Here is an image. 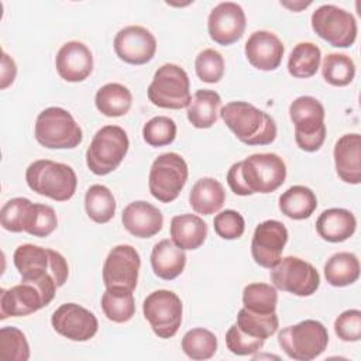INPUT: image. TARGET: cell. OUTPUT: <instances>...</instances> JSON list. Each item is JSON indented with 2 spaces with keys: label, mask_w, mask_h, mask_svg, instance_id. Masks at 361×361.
<instances>
[{
  "label": "cell",
  "mask_w": 361,
  "mask_h": 361,
  "mask_svg": "<svg viewBox=\"0 0 361 361\" xmlns=\"http://www.w3.org/2000/svg\"><path fill=\"white\" fill-rule=\"evenodd\" d=\"M102 310L104 316L114 323H126L135 313L133 290L123 288H106L102 295Z\"/></svg>",
  "instance_id": "obj_33"
},
{
  "label": "cell",
  "mask_w": 361,
  "mask_h": 361,
  "mask_svg": "<svg viewBox=\"0 0 361 361\" xmlns=\"http://www.w3.org/2000/svg\"><path fill=\"white\" fill-rule=\"evenodd\" d=\"M313 31L330 45L348 48L357 38V21L354 16L334 4L317 7L310 18Z\"/></svg>",
  "instance_id": "obj_12"
},
{
  "label": "cell",
  "mask_w": 361,
  "mask_h": 361,
  "mask_svg": "<svg viewBox=\"0 0 361 361\" xmlns=\"http://www.w3.org/2000/svg\"><path fill=\"white\" fill-rule=\"evenodd\" d=\"M265 340L255 338L241 331L237 324H233L226 333V345L235 355H252L264 347Z\"/></svg>",
  "instance_id": "obj_45"
},
{
  "label": "cell",
  "mask_w": 361,
  "mask_h": 361,
  "mask_svg": "<svg viewBox=\"0 0 361 361\" xmlns=\"http://www.w3.org/2000/svg\"><path fill=\"white\" fill-rule=\"evenodd\" d=\"M322 51L313 42H299L288 58V72L298 79H307L316 75L320 68Z\"/></svg>",
  "instance_id": "obj_32"
},
{
  "label": "cell",
  "mask_w": 361,
  "mask_h": 361,
  "mask_svg": "<svg viewBox=\"0 0 361 361\" xmlns=\"http://www.w3.org/2000/svg\"><path fill=\"white\" fill-rule=\"evenodd\" d=\"M54 298L34 282L21 281L0 293V319L28 316L51 303Z\"/></svg>",
  "instance_id": "obj_15"
},
{
  "label": "cell",
  "mask_w": 361,
  "mask_h": 361,
  "mask_svg": "<svg viewBox=\"0 0 361 361\" xmlns=\"http://www.w3.org/2000/svg\"><path fill=\"white\" fill-rule=\"evenodd\" d=\"M221 97L210 89L197 90L186 110L189 123L196 128H210L216 124L220 114Z\"/></svg>",
  "instance_id": "obj_28"
},
{
  "label": "cell",
  "mask_w": 361,
  "mask_h": 361,
  "mask_svg": "<svg viewBox=\"0 0 361 361\" xmlns=\"http://www.w3.org/2000/svg\"><path fill=\"white\" fill-rule=\"evenodd\" d=\"M279 210L289 219L305 220L309 219L317 207V197L314 192L303 185H295L286 189L279 196Z\"/></svg>",
  "instance_id": "obj_29"
},
{
  "label": "cell",
  "mask_w": 361,
  "mask_h": 361,
  "mask_svg": "<svg viewBox=\"0 0 361 361\" xmlns=\"http://www.w3.org/2000/svg\"><path fill=\"white\" fill-rule=\"evenodd\" d=\"M182 310L179 296L168 289L151 292L142 303L144 317L159 338H171L178 333L182 323Z\"/></svg>",
  "instance_id": "obj_13"
},
{
  "label": "cell",
  "mask_w": 361,
  "mask_h": 361,
  "mask_svg": "<svg viewBox=\"0 0 361 361\" xmlns=\"http://www.w3.org/2000/svg\"><path fill=\"white\" fill-rule=\"evenodd\" d=\"M128 147V135L121 127L104 126L92 138L86 151V165L94 175H109L118 168L127 155Z\"/></svg>",
  "instance_id": "obj_8"
},
{
  "label": "cell",
  "mask_w": 361,
  "mask_h": 361,
  "mask_svg": "<svg viewBox=\"0 0 361 361\" xmlns=\"http://www.w3.org/2000/svg\"><path fill=\"white\" fill-rule=\"evenodd\" d=\"M183 353L196 361L209 360L217 351V338L216 336L203 327H196L185 333L180 341Z\"/></svg>",
  "instance_id": "obj_36"
},
{
  "label": "cell",
  "mask_w": 361,
  "mask_h": 361,
  "mask_svg": "<svg viewBox=\"0 0 361 361\" xmlns=\"http://www.w3.org/2000/svg\"><path fill=\"white\" fill-rule=\"evenodd\" d=\"M213 227L219 237L224 240H235L244 234L245 221L238 212L227 209L216 214L213 220Z\"/></svg>",
  "instance_id": "obj_44"
},
{
  "label": "cell",
  "mask_w": 361,
  "mask_h": 361,
  "mask_svg": "<svg viewBox=\"0 0 361 361\" xmlns=\"http://www.w3.org/2000/svg\"><path fill=\"white\" fill-rule=\"evenodd\" d=\"M124 228L138 238H151L158 234L164 226V216L154 204L135 200L128 203L121 214Z\"/></svg>",
  "instance_id": "obj_22"
},
{
  "label": "cell",
  "mask_w": 361,
  "mask_h": 361,
  "mask_svg": "<svg viewBox=\"0 0 361 361\" xmlns=\"http://www.w3.org/2000/svg\"><path fill=\"white\" fill-rule=\"evenodd\" d=\"M147 94L149 102L161 109L188 107L192 100L189 76L179 65L165 63L154 73Z\"/></svg>",
  "instance_id": "obj_9"
},
{
  "label": "cell",
  "mask_w": 361,
  "mask_h": 361,
  "mask_svg": "<svg viewBox=\"0 0 361 361\" xmlns=\"http://www.w3.org/2000/svg\"><path fill=\"white\" fill-rule=\"evenodd\" d=\"M0 358L4 361H27L30 345L25 334L13 326L0 329Z\"/></svg>",
  "instance_id": "obj_40"
},
{
  "label": "cell",
  "mask_w": 361,
  "mask_h": 361,
  "mask_svg": "<svg viewBox=\"0 0 361 361\" xmlns=\"http://www.w3.org/2000/svg\"><path fill=\"white\" fill-rule=\"evenodd\" d=\"M288 243V230L278 220L259 223L252 234L251 255L255 264L271 269L282 258V251Z\"/></svg>",
  "instance_id": "obj_16"
},
{
  "label": "cell",
  "mask_w": 361,
  "mask_h": 361,
  "mask_svg": "<svg viewBox=\"0 0 361 361\" xmlns=\"http://www.w3.org/2000/svg\"><path fill=\"white\" fill-rule=\"evenodd\" d=\"M188 164L176 152L161 154L151 165L149 193L162 203L173 202L188 180Z\"/></svg>",
  "instance_id": "obj_10"
},
{
  "label": "cell",
  "mask_w": 361,
  "mask_h": 361,
  "mask_svg": "<svg viewBox=\"0 0 361 361\" xmlns=\"http://www.w3.org/2000/svg\"><path fill=\"white\" fill-rule=\"evenodd\" d=\"M157 51L154 34L141 25H127L114 37L116 55L130 65H144L149 62Z\"/></svg>",
  "instance_id": "obj_19"
},
{
  "label": "cell",
  "mask_w": 361,
  "mask_h": 361,
  "mask_svg": "<svg viewBox=\"0 0 361 361\" xmlns=\"http://www.w3.org/2000/svg\"><path fill=\"white\" fill-rule=\"evenodd\" d=\"M322 75L323 79L331 86H347L355 76L354 61L345 54H327L322 63Z\"/></svg>",
  "instance_id": "obj_37"
},
{
  "label": "cell",
  "mask_w": 361,
  "mask_h": 361,
  "mask_svg": "<svg viewBox=\"0 0 361 361\" xmlns=\"http://www.w3.org/2000/svg\"><path fill=\"white\" fill-rule=\"evenodd\" d=\"M224 124L243 144L268 145L276 138L275 120L248 102H230L220 110Z\"/></svg>",
  "instance_id": "obj_3"
},
{
  "label": "cell",
  "mask_w": 361,
  "mask_h": 361,
  "mask_svg": "<svg viewBox=\"0 0 361 361\" xmlns=\"http://www.w3.org/2000/svg\"><path fill=\"white\" fill-rule=\"evenodd\" d=\"M237 327L245 334L267 340L276 333L279 327V319L276 313H255L245 307L240 309L237 313Z\"/></svg>",
  "instance_id": "obj_35"
},
{
  "label": "cell",
  "mask_w": 361,
  "mask_h": 361,
  "mask_svg": "<svg viewBox=\"0 0 361 361\" xmlns=\"http://www.w3.org/2000/svg\"><path fill=\"white\" fill-rule=\"evenodd\" d=\"M17 75V66L11 56H8L6 52L1 54V83L0 87L6 89L10 85H13Z\"/></svg>",
  "instance_id": "obj_47"
},
{
  "label": "cell",
  "mask_w": 361,
  "mask_h": 361,
  "mask_svg": "<svg viewBox=\"0 0 361 361\" xmlns=\"http://www.w3.org/2000/svg\"><path fill=\"white\" fill-rule=\"evenodd\" d=\"M285 179L286 165L272 152L252 154L233 164L227 172V183L238 196L275 192Z\"/></svg>",
  "instance_id": "obj_1"
},
{
  "label": "cell",
  "mask_w": 361,
  "mask_h": 361,
  "mask_svg": "<svg viewBox=\"0 0 361 361\" xmlns=\"http://www.w3.org/2000/svg\"><path fill=\"white\" fill-rule=\"evenodd\" d=\"M357 228L355 216L341 207H331L317 217L316 231L317 234L329 243H343L348 240Z\"/></svg>",
  "instance_id": "obj_24"
},
{
  "label": "cell",
  "mask_w": 361,
  "mask_h": 361,
  "mask_svg": "<svg viewBox=\"0 0 361 361\" xmlns=\"http://www.w3.org/2000/svg\"><path fill=\"white\" fill-rule=\"evenodd\" d=\"M338 178L351 185L361 182V137L357 133L341 135L333 151Z\"/></svg>",
  "instance_id": "obj_23"
},
{
  "label": "cell",
  "mask_w": 361,
  "mask_h": 361,
  "mask_svg": "<svg viewBox=\"0 0 361 361\" xmlns=\"http://www.w3.org/2000/svg\"><path fill=\"white\" fill-rule=\"evenodd\" d=\"M85 210L94 223H109L116 213V199L111 190L104 185H92L85 195Z\"/></svg>",
  "instance_id": "obj_34"
},
{
  "label": "cell",
  "mask_w": 361,
  "mask_h": 361,
  "mask_svg": "<svg viewBox=\"0 0 361 361\" xmlns=\"http://www.w3.org/2000/svg\"><path fill=\"white\" fill-rule=\"evenodd\" d=\"M34 135L38 144L49 149H72L82 140L83 133L73 116L62 107H48L35 120Z\"/></svg>",
  "instance_id": "obj_5"
},
{
  "label": "cell",
  "mask_w": 361,
  "mask_h": 361,
  "mask_svg": "<svg viewBox=\"0 0 361 361\" xmlns=\"http://www.w3.org/2000/svg\"><path fill=\"white\" fill-rule=\"evenodd\" d=\"M176 124L166 116H155L142 127V138L151 147H164L173 142Z\"/></svg>",
  "instance_id": "obj_41"
},
{
  "label": "cell",
  "mask_w": 361,
  "mask_h": 361,
  "mask_svg": "<svg viewBox=\"0 0 361 361\" xmlns=\"http://www.w3.org/2000/svg\"><path fill=\"white\" fill-rule=\"evenodd\" d=\"M186 265V254L172 240H161L151 251V267L154 274L164 279L172 281L178 278Z\"/></svg>",
  "instance_id": "obj_25"
},
{
  "label": "cell",
  "mask_w": 361,
  "mask_h": 361,
  "mask_svg": "<svg viewBox=\"0 0 361 361\" xmlns=\"http://www.w3.org/2000/svg\"><path fill=\"white\" fill-rule=\"evenodd\" d=\"M278 344L295 361H310L324 353L329 333L319 320L307 319L298 324L283 327L278 333Z\"/></svg>",
  "instance_id": "obj_7"
},
{
  "label": "cell",
  "mask_w": 361,
  "mask_h": 361,
  "mask_svg": "<svg viewBox=\"0 0 361 361\" xmlns=\"http://www.w3.org/2000/svg\"><path fill=\"white\" fill-rule=\"evenodd\" d=\"M278 303L276 288L269 283H248L243 290V305L255 313H274Z\"/></svg>",
  "instance_id": "obj_39"
},
{
  "label": "cell",
  "mask_w": 361,
  "mask_h": 361,
  "mask_svg": "<svg viewBox=\"0 0 361 361\" xmlns=\"http://www.w3.org/2000/svg\"><path fill=\"white\" fill-rule=\"evenodd\" d=\"M54 330L72 341H87L99 329L96 316L78 303H63L51 316Z\"/></svg>",
  "instance_id": "obj_17"
},
{
  "label": "cell",
  "mask_w": 361,
  "mask_h": 361,
  "mask_svg": "<svg viewBox=\"0 0 361 361\" xmlns=\"http://www.w3.org/2000/svg\"><path fill=\"white\" fill-rule=\"evenodd\" d=\"M195 71L202 82L217 83L224 75V59L219 51L206 48L197 54Z\"/></svg>",
  "instance_id": "obj_42"
},
{
  "label": "cell",
  "mask_w": 361,
  "mask_h": 361,
  "mask_svg": "<svg viewBox=\"0 0 361 361\" xmlns=\"http://www.w3.org/2000/svg\"><path fill=\"white\" fill-rule=\"evenodd\" d=\"M269 278L272 285L283 292L296 296H310L320 286L317 269L299 257H285L271 268Z\"/></svg>",
  "instance_id": "obj_11"
},
{
  "label": "cell",
  "mask_w": 361,
  "mask_h": 361,
  "mask_svg": "<svg viewBox=\"0 0 361 361\" xmlns=\"http://www.w3.org/2000/svg\"><path fill=\"white\" fill-rule=\"evenodd\" d=\"M171 240L183 251L197 250L207 237V224L202 217L183 213L172 217L171 220Z\"/></svg>",
  "instance_id": "obj_26"
},
{
  "label": "cell",
  "mask_w": 361,
  "mask_h": 361,
  "mask_svg": "<svg viewBox=\"0 0 361 361\" xmlns=\"http://www.w3.org/2000/svg\"><path fill=\"white\" fill-rule=\"evenodd\" d=\"M282 41L271 31L259 30L252 32L245 41L244 52L248 62L259 71H275L279 68L283 56Z\"/></svg>",
  "instance_id": "obj_21"
},
{
  "label": "cell",
  "mask_w": 361,
  "mask_h": 361,
  "mask_svg": "<svg viewBox=\"0 0 361 361\" xmlns=\"http://www.w3.org/2000/svg\"><path fill=\"white\" fill-rule=\"evenodd\" d=\"M226 200L223 185L214 178H202L190 189L189 203L192 209L203 216L219 212Z\"/></svg>",
  "instance_id": "obj_27"
},
{
  "label": "cell",
  "mask_w": 361,
  "mask_h": 361,
  "mask_svg": "<svg viewBox=\"0 0 361 361\" xmlns=\"http://www.w3.org/2000/svg\"><path fill=\"white\" fill-rule=\"evenodd\" d=\"M13 262L23 281L34 282L52 298L69 275V267L62 254L34 244L18 245Z\"/></svg>",
  "instance_id": "obj_2"
},
{
  "label": "cell",
  "mask_w": 361,
  "mask_h": 361,
  "mask_svg": "<svg viewBox=\"0 0 361 361\" xmlns=\"http://www.w3.org/2000/svg\"><path fill=\"white\" fill-rule=\"evenodd\" d=\"M25 182L31 190L56 202L69 200L78 186L72 166L51 159H37L25 171Z\"/></svg>",
  "instance_id": "obj_4"
},
{
  "label": "cell",
  "mask_w": 361,
  "mask_h": 361,
  "mask_svg": "<svg viewBox=\"0 0 361 361\" xmlns=\"http://www.w3.org/2000/svg\"><path fill=\"white\" fill-rule=\"evenodd\" d=\"M360 276V261L355 254L341 251L333 254L324 264V278L336 288L354 283Z\"/></svg>",
  "instance_id": "obj_31"
},
{
  "label": "cell",
  "mask_w": 361,
  "mask_h": 361,
  "mask_svg": "<svg viewBox=\"0 0 361 361\" xmlns=\"http://www.w3.org/2000/svg\"><path fill=\"white\" fill-rule=\"evenodd\" d=\"M245 13L243 7L233 1L219 3L209 14L207 31L210 38L219 45L237 42L245 31Z\"/></svg>",
  "instance_id": "obj_18"
},
{
  "label": "cell",
  "mask_w": 361,
  "mask_h": 361,
  "mask_svg": "<svg viewBox=\"0 0 361 361\" xmlns=\"http://www.w3.org/2000/svg\"><path fill=\"white\" fill-rule=\"evenodd\" d=\"M32 202L27 197H13L6 202L0 212V223L4 230L11 233L24 231V219Z\"/></svg>",
  "instance_id": "obj_43"
},
{
  "label": "cell",
  "mask_w": 361,
  "mask_h": 361,
  "mask_svg": "<svg viewBox=\"0 0 361 361\" xmlns=\"http://www.w3.org/2000/svg\"><path fill=\"white\" fill-rule=\"evenodd\" d=\"M324 107L313 96H299L289 106V117L295 126L296 145L306 151H319L326 140Z\"/></svg>",
  "instance_id": "obj_6"
},
{
  "label": "cell",
  "mask_w": 361,
  "mask_h": 361,
  "mask_svg": "<svg viewBox=\"0 0 361 361\" xmlns=\"http://www.w3.org/2000/svg\"><path fill=\"white\" fill-rule=\"evenodd\" d=\"M58 227V217L54 207L42 203H31L25 219L24 231L34 237H48Z\"/></svg>",
  "instance_id": "obj_38"
},
{
  "label": "cell",
  "mask_w": 361,
  "mask_h": 361,
  "mask_svg": "<svg viewBox=\"0 0 361 361\" xmlns=\"http://www.w3.org/2000/svg\"><path fill=\"white\" fill-rule=\"evenodd\" d=\"M94 104L106 117H121L130 111L133 94L121 83H106L96 92Z\"/></svg>",
  "instance_id": "obj_30"
},
{
  "label": "cell",
  "mask_w": 361,
  "mask_h": 361,
  "mask_svg": "<svg viewBox=\"0 0 361 361\" xmlns=\"http://www.w3.org/2000/svg\"><path fill=\"white\" fill-rule=\"evenodd\" d=\"M140 267L141 258L133 245H116L110 250L103 264L104 286L134 290L138 282Z\"/></svg>",
  "instance_id": "obj_14"
},
{
  "label": "cell",
  "mask_w": 361,
  "mask_h": 361,
  "mask_svg": "<svg viewBox=\"0 0 361 361\" xmlns=\"http://www.w3.org/2000/svg\"><path fill=\"white\" fill-rule=\"evenodd\" d=\"M334 333L343 341H358L361 338V312L348 309L340 313L334 320Z\"/></svg>",
  "instance_id": "obj_46"
},
{
  "label": "cell",
  "mask_w": 361,
  "mask_h": 361,
  "mask_svg": "<svg viewBox=\"0 0 361 361\" xmlns=\"http://www.w3.org/2000/svg\"><path fill=\"white\" fill-rule=\"evenodd\" d=\"M58 75L71 83L83 82L93 71V55L80 41L65 42L55 56Z\"/></svg>",
  "instance_id": "obj_20"
}]
</instances>
